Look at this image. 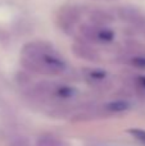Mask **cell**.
<instances>
[{
    "label": "cell",
    "mask_w": 145,
    "mask_h": 146,
    "mask_svg": "<svg viewBox=\"0 0 145 146\" xmlns=\"http://www.w3.org/2000/svg\"><path fill=\"white\" fill-rule=\"evenodd\" d=\"M53 51L50 44L45 42V41H33V42H28L23 46L22 54L25 59L27 60H39L43 58L45 54Z\"/></svg>",
    "instance_id": "6da1fadb"
},
{
    "label": "cell",
    "mask_w": 145,
    "mask_h": 146,
    "mask_svg": "<svg viewBox=\"0 0 145 146\" xmlns=\"http://www.w3.org/2000/svg\"><path fill=\"white\" fill-rule=\"evenodd\" d=\"M71 49H72V53H73L77 58L85 59V60H89V62H98L99 60V54L86 45L74 44V45H72Z\"/></svg>",
    "instance_id": "7a4b0ae2"
},
{
    "label": "cell",
    "mask_w": 145,
    "mask_h": 146,
    "mask_svg": "<svg viewBox=\"0 0 145 146\" xmlns=\"http://www.w3.org/2000/svg\"><path fill=\"white\" fill-rule=\"evenodd\" d=\"M118 17L128 23H139L143 21L141 12L132 7H123L121 9H118Z\"/></svg>",
    "instance_id": "3957f363"
},
{
    "label": "cell",
    "mask_w": 145,
    "mask_h": 146,
    "mask_svg": "<svg viewBox=\"0 0 145 146\" xmlns=\"http://www.w3.org/2000/svg\"><path fill=\"white\" fill-rule=\"evenodd\" d=\"M78 19V14L73 8H63L61 10V15H59V22L63 28H68L76 23Z\"/></svg>",
    "instance_id": "277c9868"
},
{
    "label": "cell",
    "mask_w": 145,
    "mask_h": 146,
    "mask_svg": "<svg viewBox=\"0 0 145 146\" xmlns=\"http://www.w3.org/2000/svg\"><path fill=\"white\" fill-rule=\"evenodd\" d=\"M90 18H91V22L95 23L98 27H104L105 25L113 21V17L107 12H94Z\"/></svg>",
    "instance_id": "5b68a950"
},
{
    "label": "cell",
    "mask_w": 145,
    "mask_h": 146,
    "mask_svg": "<svg viewBox=\"0 0 145 146\" xmlns=\"http://www.w3.org/2000/svg\"><path fill=\"white\" fill-rule=\"evenodd\" d=\"M128 108H130V104L125 100H116L105 105V110L108 113H121V111L127 110Z\"/></svg>",
    "instance_id": "8992f818"
},
{
    "label": "cell",
    "mask_w": 145,
    "mask_h": 146,
    "mask_svg": "<svg viewBox=\"0 0 145 146\" xmlns=\"http://www.w3.org/2000/svg\"><path fill=\"white\" fill-rule=\"evenodd\" d=\"M36 146H64V144L59 139L51 135H43L37 139Z\"/></svg>",
    "instance_id": "52a82bcc"
},
{
    "label": "cell",
    "mask_w": 145,
    "mask_h": 146,
    "mask_svg": "<svg viewBox=\"0 0 145 146\" xmlns=\"http://www.w3.org/2000/svg\"><path fill=\"white\" fill-rule=\"evenodd\" d=\"M99 28L98 26L84 25L81 26V33L91 41H99Z\"/></svg>",
    "instance_id": "ba28073f"
},
{
    "label": "cell",
    "mask_w": 145,
    "mask_h": 146,
    "mask_svg": "<svg viewBox=\"0 0 145 146\" xmlns=\"http://www.w3.org/2000/svg\"><path fill=\"white\" fill-rule=\"evenodd\" d=\"M114 38V32L109 28L100 27L99 28V42H110Z\"/></svg>",
    "instance_id": "9c48e42d"
},
{
    "label": "cell",
    "mask_w": 145,
    "mask_h": 146,
    "mask_svg": "<svg viewBox=\"0 0 145 146\" xmlns=\"http://www.w3.org/2000/svg\"><path fill=\"white\" fill-rule=\"evenodd\" d=\"M55 94L59 98H71L74 94V88L68 87V86H61L55 90Z\"/></svg>",
    "instance_id": "30bf717a"
},
{
    "label": "cell",
    "mask_w": 145,
    "mask_h": 146,
    "mask_svg": "<svg viewBox=\"0 0 145 146\" xmlns=\"http://www.w3.org/2000/svg\"><path fill=\"white\" fill-rule=\"evenodd\" d=\"M130 133L132 135L136 140H139L143 145H145V131L144 129H130Z\"/></svg>",
    "instance_id": "8fae6325"
},
{
    "label": "cell",
    "mask_w": 145,
    "mask_h": 146,
    "mask_svg": "<svg viewBox=\"0 0 145 146\" xmlns=\"http://www.w3.org/2000/svg\"><path fill=\"white\" fill-rule=\"evenodd\" d=\"M9 146H30V141L26 137H15L12 140Z\"/></svg>",
    "instance_id": "7c38bea8"
},
{
    "label": "cell",
    "mask_w": 145,
    "mask_h": 146,
    "mask_svg": "<svg viewBox=\"0 0 145 146\" xmlns=\"http://www.w3.org/2000/svg\"><path fill=\"white\" fill-rule=\"evenodd\" d=\"M131 64L138 68H143L145 69V58L144 56H136V58H132L131 59Z\"/></svg>",
    "instance_id": "4fadbf2b"
},
{
    "label": "cell",
    "mask_w": 145,
    "mask_h": 146,
    "mask_svg": "<svg viewBox=\"0 0 145 146\" xmlns=\"http://www.w3.org/2000/svg\"><path fill=\"white\" fill-rule=\"evenodd\" d=\"M138 82H139V85H140L141 87L145 88V76H139V77H138Z\"/></svg>",
    "instance_id": "5bb4252c"
}]
</instances>
